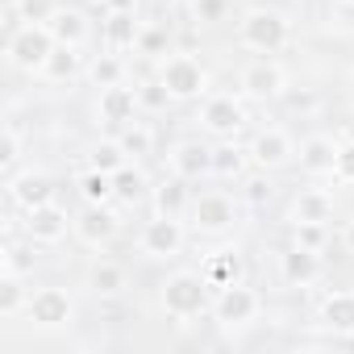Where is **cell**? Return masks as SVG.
<instances>
[{"label":"cell","instance_id":"cell-41","mask_svg":"<svg viewBox=\"0 0 354 354\" xmlns=\"http://www.w3.org/2000/svg\"><path fill=\"white\" fill-rule=\"evenodd\" d=\"M333 180H337V184H354V142H342L337 167H333Z\"/></svg>","mask_w":354,"mask_h":354},{"label":"cell","instance_id":"cell-33","mask_svg":"<svg viewBox=\"0 0 354 354\" xmlns=\"http://www.w3.org/2000/svg\"><path fill=\"white\" fill-rule=\"evenodd\" d=\"M125 162H129V154L121 150V142H117V138H113V142H96V146H92V154H88V167L109 171V175H113V171H121Z\"/></svg>","mask_w":354,"mask_h":354},{"label":"cell","instance_id":"cell-10","mask_svg":"<svg viewBox=\"0 0 354 354\" xmlns=\"http://www.w3.org/2000/svg\"><path fill=\"white\" fill-rule=\"evenodd\" d=\"M238 88H242V96H246V100L267 104V100H279V96L288 92V71H283L271 55H263V59H254L250 67H242Z\"/></svg>","mask_w":354,"mask_h":354},{"label":"cell","instance_id":"cell-28","mask_svg":"<svg viewBox=\"0 0 354 354\" xmlns=\"http://www.w3.org/2000/svg\"><path fill=\"white\" fill-rule=\"evenodd\" d=\"M30 288H26V275H17V271H0V317H17V313H26V304H30Z\"/></svg>","mask_w":354,"mask_h":354},{"label":"cell","instance_id":"cell-23","mask_svg":"<svg viewBox=\"0 0 354 354\" xmlns=\"http://www.w3.org/2000/svg\"><path fill=\"white\" fill-rule=\"evenodd\" d=\"M138 38H142L138 13H109L104 17V42H109V50H138Z\"/></svg>","mask_w":354,"mask_h":354},{"label":"cell","instance_id":"cell-3","mask_svg":"<svg viewBox=\"0 0 354 354\" xmlns=\"http://www.w3.org/2000/svg\"><path fill=\"white\" fill-rule=\"evenodd\" d=\"M55 34L46 30V26H17L13 34H9V42H5V55H9V63L17 67V71H26V75H42L46 71V63H50V55H55Z\"/></svg>","mask_w":354,"mask_h":354},{"label":"cell","instance_id":"cell-42","mask_svg":"<svg viewBox=\"0 0 354 354\" xmlns=\"http://www.w3.org/2000/svg\"><path fill=\"white\" fill-rule=\"evenodd\" d=\"M267 196H271V184L267 180H246V201L250 205H263Z\"/></svg>","mask_w":354,"mask_h":354},{"label":"cell","instance_id":"cell-18","mask_svg":"<svg viewBox=\"0 0 354 354\" xmlns=\"http://www.w3.org/2000/svg\"><path fill=\"white\" fill-rule=\"evenodd\" d=\"M337 150H342V142H337L333 133H308V138L300 142V167H304L308 175H333Z\"/></svg>","mask_w":354,"mask_h":354},{"label":"cell","instance_id":"cell-8","mask_svg":"<svg viewBox=\"0 0 354 354\" xmlns=\"http://www.w3.org/2000/svg\"><path fill=\"white\" fill-rule=\"evenodd\" d=\"M26 317H30L34 329H46V333L71 329V321H75V300H71V292H63V288H38V292L30 296V304H26Z\"/></svg>","mask_w":354,"mask_h":354},{"label":"cell","instance_id":"cell-46","mask_svg":"<svg viewBox=\"0 0 354 354\" xmlns=\"http://www.w3.org/2000/svg\"><path fill=\"white\" fill-rule=\"evenodd\" d=\"M154 5H175V0H154Z\"/></svg>","mask_w":354,"mask_h":354},{"label":"cell","instance_id":"cell-39","mask_svg":"<svg viewBox=\"0 0 354 354\" xmlns=\"http://www.w3.org/2000/svg\"><path fill=\"white\" fill-rule=\"evenodd\" d=\"M138 55H150V59H167V34L158 26H142V38H138Z\"/></svg>","mask_w":354,"mask_h":354},{"label":"cell","instance_id":"cell-1","mask_svg":"<svg viewBox=\"0 0 354 354\" xmlns=\"http://www.w3.org/2000/svg\"><path fill=\"white\" fill-rule=\"evenodd\" d=\"M213 296H217V292L209 288V279H205L201 271H175V275L162 279L158 304H162V313L175 317V321H192V317L213 313Z\"/></svg>","mask_w":354,"mask_h":354},{"label":"cell","instance_id":"cell-9","mask_svg":"<svg viewBox=\"0 0 354 354\" xmlns=\"http://www.w3.org/2000/svg\"><path fill=\"white\" fill-rule=\"evenodd\" d=\"M201 129L213 133V138H238L246 129V104L234 96V92H217V96H205L201 104Z\"/></svg>","mask_w":354,"mask_h":354},{"label":"cell","instance_id":"cell-22","mask_svg":"<svg viewBox=\"0 0 354 354\" xmlns=\"http://www.w3.org/2000/svg\"><path fill=\"white\" fill-rule=\"evenodd\" d=\"M201 275L209 279L213 292H221V288H230V283H242L246 267H242V254H238V250H213V254L205 259Z\"/></svg>","mask_w":354,"mask_h":354},{"label":"cell","instance_id":"cell-19","mask_svg":"<svg viewBox=\"0 0 354 354\" xmlns=\"http://www.w3.org/2000/svg\"><path fill=\"white\" fill-rule=\"evenodd\" d=\"M9 196H13V205H21V209L46 205V201H55V180H50L46 171H21V175H9Z\"/></svg>","mask_w":354,"mask_h":354},{"label":"cell","instance_id":"cell-24","mask_svg":"<svg viewBox=\"0 0 354 354\" xmlns=\"http://www.w3.org/2000/svg\"><path fill=\"white\" fill-rule=\"evenodd\" d=\"M88 288H92V296H121L125 288H129V275H125V267L121 263H109V259H100V263H92L88 267Z\"/></svg>","mask_w":354,"mask_h":354},{"label":"cell","instance_id":"cell-47","mask_svg":"<svg viewBox=\"0 0 354 354\" xmlns=\"http://www.w3.org/2000/svg\"><path fill=\"white\" fill-rule=\"evenodd\" d=\"M342 5H346V9H354V0H342Z\"/></svg>","mask_w":354,"mask_h":354},{"label":"cell","instance_id":"cell-21","mask_svg":"<svg viewBox=\"0 0 354 354\" xmlns=\"http://www.w3.org/2000/svg\"><path fill=\"white\" fill-rule=\"evenodd\" d=\"M333 217V196L325 192V188H304V192H296V201H292V209H288V225H304V221H329Z\"/></svg>","mask_w":354,"mask_h":354},{"label":"cell","instance_id":"cell-38","mask_svg":"<svg viewBox=\"0 0 354 354\" xmlns=\"http://www.w3.org/2000/svg\"><path fill=\"white\" fill-rule=\"evenodd\" d=\"M0 271L30 275V271H34V250H26V246H17V242H5V259H0Z\"/></svg>","mask_w":354,"mask_h":354},{"label":"cell","instance_id":"cell-37","mask_svg":"<svg viewBox=\"0 0 354 354\" xmlns=\"http://www.w3.org/2000/svg\"><path fill=\"white\" fill-rule=\"evenodd\" d=\"M292 242H296V246H308V250H325L329 230H325L321 221H304V225H292Z\"/></svg>","mask_w":354,"mask_h":354},{"label":"cell","instance_id":"cell-25","mask_svg":"<svg viewBox=\"0 0 354 354\" xmlns=\"http://www.w3.org/2000/svg\"><path fill=\"white\" fill-rule=\"evenodd\" d=\"M113 196L121 205H138L150 196V180H146V171L138 162H125L121 171H113Z\"/></svg>","mask_w":354,"mask_h":354},{"label":"cell","instance_id":"cell-5","mask_svg":"<svg viewBox=\"0 0 354 354\" xmlns=\"http://www.w3.org/2000/svg\"><path fill=\"white\" fill-rule=\"evenodd\" d=\"M158 80L167 84V92L175 100H201L209 96V67L192 55H167L158 63Z\"/></svg>","mask_w":354,"mask_h":354},{"label":"cell","instance_id":"cell-29","mask_svg":"<svg viewBox=\"0 0 354 354\" xmlns=\"http://www.w3.org/2000/svg\"><path fill=\"white\" fill-rule=\"evenodd\" d=\"M246 162H250V150H242L238 142L221 138V146H213V175H221V180H238Z\"/></svg>","mask_w":354,"mask_h":354},{"label":"cell","instance_id":"cell-27","mask_svg":"<svg viewBox=\"0 0 354 354\" xmlns=\"http://www.w3.org/2000/svg\"><path fill=\"white\" fill-rule=\"evenodd\" d=\"M50 84H75L80 75H84V55H80V46H55V55H50V63H46V71H42Z\"/></svg>","mask_w":354,"mask_h":354},{"label":"cell","instance_id":"cell-43","mask_svg":"<svg viewBox=\"0 0 354 354\" xmlns=\"http://www.w3.org/2000/svg\"><path fill=\"white\" fill-rule=\"evenodd\" d=\"M283 96H288V104H292L296 113H300V109H304V113L317 109V96H313V92H283Z\"/></svg>","mask_w":354,"mask_h":354},{"label":"cell","instance_id":"cell-44","mask_svg":"<svg viewBox=\"0 0 354 354\" xmlns=\"http://www.w3.org/2000/svg\"><path fill=\"white\" fill-rule=\"evenodd\" d=\"M109 13H138V0H100Z\"/></svg>","mask_w":354,"mask_h":354},{"label":"cell","instance_id":"cell-30","mask_svg":"<svg viewBox=\"0 0 354 354\" xmlns=\"http://www.w3.org/2000/svg\"><path fill=\"white\" fill-rule=\"evenodd\" d=\"M80 196H84V205H109V201H117L113 196V175L109 171H96V167H88L84 175H80Z\"/></svg>","mask_w":354,"mask_h":354},{"label":"cell","instance_id":"cell-40","mask_svg":"<svg viewBox=\"0 0 354 354\" xmlns=\"http://www.w3.org/2000/svg\"><path fill=\"white\" fill-rule=\"evenodd\" d=\"M225 9H230V0H192V17H196L201 26L225 21Z\"/></svg>","mask_w":354,"mask_h":354},{"label":"cell","instance_id":"cell-32","mask_svg":"<svg viewBox=\"0 0 354 354\" xmlns=\"http://www.w3.org/2000/svg\"><path fill=\"white\" fill-rule=\"evenodd\" d=\"M117 142H121V150L129 154V162H138V158H146V154L154 150V133H150L146 125H138V121H129V125L117 133Z\"/></svg>","mask_w":354,"mask_h":354},{"label":"cell","instance_id":"cell-6","mask_svg":"<svg viewBox=\"0 0 354 354\" xmlns=\"http://www.w3.org/2000/svg\"><path fill=\"white\" fill-rule=\"evenodd\" d=\"M188 221H192L196 234H205V238H221V234L234 230V221H238V205H234V196H225V192H201V196H192Z\"/></svg>","mask_w":354,"mask_h":354},{"label":"cell","instance_id":"cell-35","mask_svg":"<svg viewBox=\"0 0 354 354\" xmlns=\"http://www.w3.org/2000/svg\"><path fill=\"white\" fill-rule=\"evenodd\" d=\"M21 129L9 121L5 125V146H0V167H5V180H9V175H17V158H21Z\"/></svg>","mask_w":354,"mask_h":354},{"label":"cell","instance_id":"cell-34","mask_svg":"<svg viewBox=\"0 0 354 354\" xmlns=\"http://www.w3.org/2000/svg\"><path fill=\"white\" fill-rule=\"evenodd\" d=\"M21 26H50V17L63 9V0H13Z\"/></svg>","mask_w":354,"mask_h":354},{"label":"cell","instance_id":"cell-7","mask_svg":"<svg viewBox=\"0 0 354 354\" xmlns=\"http://www.w3.org/2000/svg\"><path fill=\"white\" fill-rule=\"evenodd\" d=\"M184 242H188L184 221L180 217H162V213H154L142 225V234H138V250L146 259H180L184 254Z\"/></svg>","mask_w":354,"mask_h":354},{"label":"cell","instance_id":"cell-17","mask_svg":"<svg viewBox=\"0 0 354 354\" xmlns=\"http://www.w3.org/2000/svg\"><path fill=\"white\" fill-rule=\"evenodd\" d=\"M317 325L333 337H354V292H329L317 308Z\"/></svg>","mask_w":354,"mask_h":354},{"label":"cell","instance_id":"cell-14","mask_svg":"<svg viewBox=\"0 0 354 354\" xmlns=\"http://www.w3.org/2000/svg\"><path fill=\"white\" fill-rule=\"evenodd\" d=\"M171 175H180V180H205V175H213V146H205L201 138H184V142H175L171 154Z\"/></svg>","mask_w":354,"mask_h":354},{"label":"cell","instance_id":"cell-15","mask_svg":"<svg viewBox=\"0 0 354 354\" xmlns=\"http://www.w3.org/2000/svg\"><path fill=\"white\" fill-rule=\"evenodd\" d=\"M117 234H121V217H117L109 205H88V209L75 217V238H80L84 246H92V250L109 246Z\"/></svg>","mask_w":354,"mask_h":354},{"label":"cell","instance_id":"cell-26","mask_svg":"<svg viewBox=\"0 0 354 354\" xmlns=\"http://www.w3.org/2000/svg\"><path fill=\"white\" fill-rule=\"evenodd\" d=\"M50 34H55V42L59 46H84L88 42V17L80 13V9H59L55 17H50V26H46Z\"/></svg>","mask_w":354,"mask_h":354},{"label":"cell","instance_id":"cell-13","mask_svg":"<svg viewBox=\"0 0 354 354\" xmlns=\"http://www.w3.org/2000/svg\"><path fill=\"white\" fill-rule=\"evenodd\" d=\"M138 109H142L138 88H125V84L100 88V96H96V121L109 125V129H125V125L138 117Z\"/></svg>","mask_w":354,"mask_h":354},{"label":"cell","instance_id":"cell-11","mask_svg":"<svg viewBox=\"0 0 354 354\" xmlns=\"http://www.w3.org/2000/svg\"><path fill=\"white\" fill-rule=\"evenodd\" d=\"M21 230H26V238H30L34 246H59V242L67 238V230H75V221L67 217V209H63V205L46 201V205L26 209Z\"/></svg>","mask_w":354,"mask_h":354},{"label":"cell","instance_id":"cell-36","mask_svg":"<svg viewBox=\"0 0 354 354\" xmlns=\"http://www.w3.org/2000/svg\"><path fill=\"white\" fill-rule=\"evenodd\" d=\"M138 100H142V109H150V113H162V109H167L175 96H171V92H167V84L154 75V80H146V84L138 88Z\"/></svg>","mask_w":354,"mask_h":354},{"label":"cell","instance_id":"cell-4","mask_svg":"<svg viewBox=\"0 0 354 354\" xmlns=\"http://www.w3.org/2000/svg\"><path fill=\"white\" fill-rule=\"evenodd\" d=\"M263 317V296L246 283H230L213 296V321L225 329V333H238L246 325H254Z\"/></svg>","mask_w":354,"mask_h":354},{"label":"cell","instance_id":"cell-12","mask_svg":"<svg viewBox=\"0 0 354 354\" xmlns=\"http://www.w3.org/2000/svg\"><path fill=\"white\" fill-rule=\"evenodd\" d=\"M250 150V162L259 167V171H279V167H288L300 150H296V142H292V133L288 129H279V125H271V129H259L254 133V142L246 146Z\"/></svg>","mask_w":354,"mask_h":354},{"label":"cell","instance_id":"cell-20","mask_svg":"<svg viewBox=\"0 0 354 354\" xmlns=\"http://www.w3.org/2000/svg\"><path fill=\"white\" fill-rule=\"evenodd\" d=\"M150 205H154V213H162V217H188V209H192L188 180L171 175V180L154 184V188H150Z\"/></svg>","mask_w":354,"mask_h":354},{"label":"cell","instance_id":"cell-2","mask_svg":"<svg viewBox=\"0 0 354 354\" xmlns=\"http://www.w3.org/2000/svg\"><path fill=\"white\" fill-rule=\"evenodd\" d=\"M238 42L254 55H279L288 42H292V21L279 13V9H267V5H254L242 13L238 21Z\"/></svg>","mask_w":354,"mask_h":354},{"label":"cell","instance_id":"cell-45","mask_svg":"<svg viewBox=\"0 0 354 354\" xmlns=\"http://www.w3.org/2000/svg\"><path fill=\"white\" fill-rule=\"evenodd\" d=\"M342 242H346V250L354 254V221H346V234H342Z\"/></svg>","mask_w":354,"mask_h":354},{"label":"cell","instance_id":"cell-31","mask_svg":"<svg viewBox=\"0 0 354 354\" xmlns=\"http://www.w3.org/2000/svg\"><path fill=\"white\" fill-rule=\"evenodd\" d=\"M88 80H92V88L125 84V63L117 59V50H113V55H96V59L88 63Z\"/></svg>","mask_w":354,"mask_h":354},{"label":"cell","instance_id":"cell-16","mask_svg":"<svg viewBox=\"0 0 354 354\" xmlns=\"http://www.w3.org/2000/svg\"><path fill=\"white\" fill-rule=\"evenodd\" d=\"M279 279L288 288H313L321 279V250H308V246H288L279 254Z\"/></svg>","mask_w":354,"mask_h":354}]
</instances>
